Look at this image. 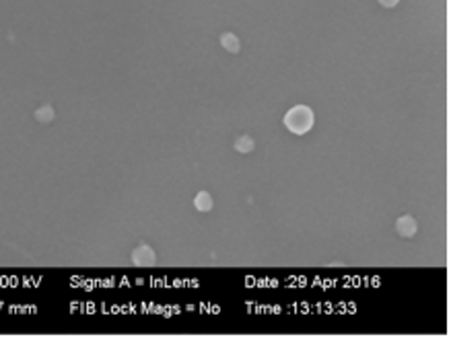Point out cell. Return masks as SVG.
I'll return each instance as SVG.
<instances>
[{
  "mask_svg": "<svg viewBox=\"0 0 451 339\" xmlns=\"http://www.w3.org/2000/svg\"><path fill=\"white\" fill-rule=\"evenodd\" d=\"M315 124V115L307 105L293 107L287 115H284V126H287L293 134H305Z\"/></svg>",
  "mask_w": 451,
  "mask_h": 339,
  "instance_id": "1",
  "label": "cell"
},
{
  "mask_svg": "<svg viewBox=\"0 0 451 339\" xmlns=\"http://www.w3.org/2000/svg\"><path fill=\"white\" fill-rule=\"evenodd\" d=\"M398 232L404 234V237H412L416 232V222L410 218V216H404V218L398 220Z\"/></svg>",
  "mask_w": 451,
  "mask_h": 339,
  "instance_id": "2",
  "label": "cell"
},
{
  "mask_svg": "<svg viewBox=\"0 0 451 339\" xmlns=\"http://www.w3.org/2000/svg\"><path fill=\"white\" fill-rule=\"evenodd\" d=\"M221 43L225 46V49L233 51V54H237V51H239V39L233 35V33H225V35L221 37Z\"/></svg>",
  "mask_w": 451,
  "mask_h": 339,
  "instance_id": "3",
  "label": "cell"
},
{
  "mask_svg": "<svg viewBox=\"0 0 451 339\" xmlns=\"http://www.w3.org/2000/svg\"><path fill=\"white\" fill-rule=\"evenodd\" d=\"M235 146H237L241 152H249V150H254V140H251V138H247V136H243L241 140H237Z\"/></svg>",
  "mask_w": 451,
  "mask_h": 339,
  "instance_id": "4",
  "label": "cell"
},
{
  "mask_svg": "<svg viewBox=\"0 0 451 339\" xmlns=\"http://www.w3.org/2000/svg\"><path fill=\"white\" fill-rule=\"evenodd\" d=\"M212 206L210 202V197H208V194H200L196 197V208H200V210H208V208Z\"/></svg>",
  "mask_w": 451,
  "mask_h": 339,
  "instance_id": "5",
  "label": "cell"
},
{
  "mask_svg": "<svg viewBox=\"0 0 451 339\" xmlns=\"http://www.w3.org/2000/svg\"><path fill=\"white\" fill-rule=\"evenodd\" d=\"M37 117H39L41 121H48V119L54 117V111H52L50 107H43V109H39V111H37Z\"/></svg>",
  "mask_w": 451,
  "mask_h": 339,
  "instance_id": "6",
  "label": "cell"
},
{
  "mask_svg": "<svg viewBox=\"0 0 451 339\" xmlns=\"http://www.w3.org/2000/svg\"><path fill=\"white\" fill-rule=\"evenodd\" d=\"M379 2L383 4V6H396L398 2H400V0H379Z\"/></svg>",
  "mask_w": 451,
  "mask_h": 339,
  "instance_id": "7",
  "label": "cell"
}]
</instances>
